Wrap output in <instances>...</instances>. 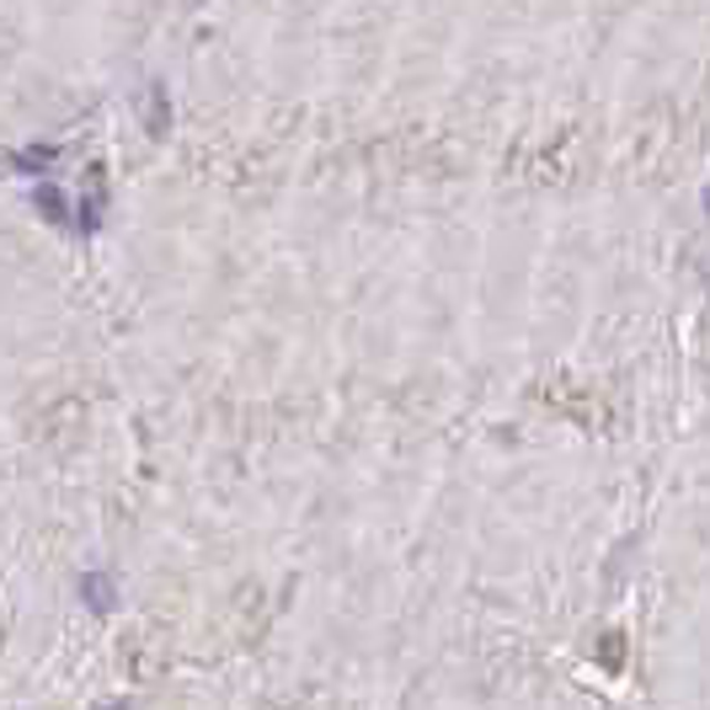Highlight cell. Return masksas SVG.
Instances as JSON below:
<instances>
[{
	"instance_id": "obj_1",
	"label": "cell",
	"mask_w": 710,
	"mask_h": 710,
	"mask_svg": "<svg viewBox=\"0 0 710 710\" xmlns=\"http://www.w3.org/2000/svg\"><path fill=\"white\" fill-rule=\"evenodd\" d=\"M32 203H38V215L49 219V225H60V230L75 236V198L64 187H32Z\"/></svg>"
},
{
	"instance_id": "obj_2",
	"label": "cell",
	"mask_w": 710,
	"mask_h": 710,
	"mask_svg": "<svg viewBox=\"0 0 710 710\" xmlns=\"http://www.w3.org/2000/svg\"><path fill=\"white\" fill-rule=\"evenodd\" d=\"M118 587H113V577L107 572H81V598H86V609H96V615H107L118 598H113Z\"/></svg>"
},
{
	"instance_id": "obj_3",
	"label": "cell",
	"mask_w": 710,
	"mask_h": 710,
	"mask_svg": "<svg viewBox=\"0 0 710 710\" xmlns=\"http://www.w3.org/2000/svg\"><path fill=\"white\" fill-rule=\"evenodd\" d=\"M60 160V145H28V150L11 155V171H22V177H38V171H49Z\"/></svg>"
},
{
	"instance_id": "obj_4",
	"label": "cell",
	"mask_w": 710,
	"mask_h": 710,
	"mask_svg": "<svg viewBox=\"0 0 710 710\" xmlns=\"http://www.w3.org/2000/svg\"><path fill=\"white\" fill-rule=\"evenodd\" d=\"M171 124V107H166V81H150V128L155 134H166Z\"/></svg>"
},
{
	"instance_id": "obj_5",
	"label": "cell",
	"mask_w": 710,
	"mask_h": 710,
	"mask_svg": "<svg viewBox=\"0 0 710 710\" xmlns=\"http://www.w3.org/2000/svg\"><path fill=\"white\" fill-rule=\"evenodd\" d=\"M96 710H128V706L124 700H107V706H96Z\"/></svg>"
}]
</instances>
